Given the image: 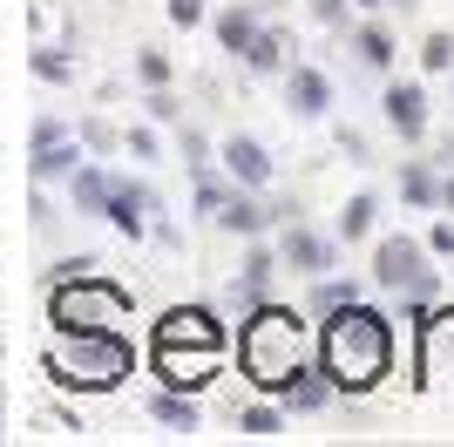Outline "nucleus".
Returning <instances> with one entry per match:
<instances>
[{
	"instance_id": "obj_30",
	"label": "nucleus",
	"mask_w": 454,
	"mask_h": 447,
	"mask_svg": "<svg viewBox=\"0 0 454 447\" xmlns=\"http://www.w3.org/2000/svg\"><path fill=\"white\" fill-rule=\"evenodd\" d=\"M204 14H210L204 0H170V20H176V27H197Z\"/></svg>"
},
{
	"instance_id": "obj_27",
	"label": "nucleus",
	"mask_w": 454,
	"mask_h": 447,
	"mask_svg": "<svg viewBox=\"0 0 454 447\" xmlns=\"http://www.w3.org/2000/svg\"><path fill=\"white\" fill-rule=\"evenodd\" d=\"M27 68H35L41 82H68V74H75L68 61H61V48H27Z\"/></svg>"
},
{
	"instance_id": "obj_9",
	"label": "nucleus",
	"mask_w": 454,
	"mask_h": 447,
	"mask_svg": "<svg viewBox=\"0 0 454 447\" xmlns=\"http://www.w3.org/2000/svg\"><path fill=\"white\" fill-rule=\"evenodd\" d=\"M380 115H387V129H394L400 143H420V136H427V89H420V82H387Z\"/></svg>"
},
{
	"instance_id": "obj_6",
	"label": "nucleus",
	"mask_w": 454,
	"mask_h": 447,
	"mask_svg": "<svg viewBox=\"0 0 454 447\" xmlns=\"http://www.w3.org/2000/svg\"><path fill=\"white\" fill-rule=\"evenodd\" d=\"M373 285L380 292H394L400 305H407V318H427L441 298V271H434V244L420 238H380L373 244Z\"/></svg>"
},
{
	"instance_id": "obj_18",
	"label": "nucleus",
	"mask_w": 454,
	"mask_h": 447,
	"mask_svg": "<svg viewBox=\"0 0 454 447\" xmlns=\"http://www.w3.org/2000/svg\"><path fill=\"white\" fill-rule=\"evenodd\" d=\"M109 197H115V176L102 163H82L75 169V204L89 210V217H109Z\"/></svg>"
},
{
	"instance_id": "obj_3",
	"label": "nucleus",
	"mask_w": 454,
	"mask_h": 447,
	"mask_svg": "<svg viewBox=\"0 0 454 447\" xmlns=\"http://www.w3.org/2000/svg\"><path fill=\"white\" fill-rule=\"evenodd\" d=\"M150 366H156L163 387L197 393L204 380H217V366H224V325H217L204 305H176V312H163L156 346H150Z\"/></svg>"
},
{
	"instance_id": "obj_1",
	"label": "nucleus",
	"mask_w": 454,
	"mask_h": 447,
	"mask_svg": "<svg viewBox=\"0 0 454 447\" xmlns=\"http://www.w3.org/2000/svg\"><path fill=\"white\" fill-rule=\"evenodd\" d=\"M319 366L333 372L340 393H373L394 366V325L373 312V305H346L319 325Z\"/></svg>"
},
{
	"instance_id": "obj_31",
	"label": "nucleus",
	"mask_w": 454,
	"mask_h": 447,
	"mask_svg": "<svg viewBox=\"0 0 454 447\" xmlns=\"http://www.w3.org/2000/svg\"><path fill=\"white\" fill-rule=\"evenodd\" d=\"M427 244H434V258H454V217H441L434 231H427Z\"/></svg>"
},
{
	"instance_id": "obj_16",
	"label": "nucleus",
	"mask_w": 454,
	"mask_h": 447,
	"mask_svg": "<svg viewBox=\"0 0 454 447\" xmlns=\"http://www.w3.org/2000/svg\"><path fill=\"white\" fill-rule=\"evenodd\" d=\"M217 224H224V231H238V238H258V231L271 224V210L258 204V197H251L245 184H238V190H231V204L217 210Z\"/></svg>"
},
{
	"instance_id": "obj_8",
	"label": "nucleus",
	"mask_w": 454,
	"mask_h": 447,
	"mask_svg": "<svg viewBox=\"0 0 454 447\" xmlns=\"http://www.w3.org/2000/svg\"><path fill=\"white\" fill-rule=\"evenodd\" d=\"M414 366H420V380H427V387H448V380H454V305H441V312L420 318Z\"/></svg>"
},
{
	"instance_id": "obj_23",
	"label": "nucleus",
	"mask_w": 454,
	"mask_h": 447,
	"mask_svg": "<svg viewBox=\"0 0 454 447\" xmlns=\"http://www.w3.org/2000/svg\"><path fill=\"white\" fill-rule=\"evenodd\" d=\"M285 413H292V407H285L278 393H271V400H258V407H238V427L265 441V434H278V427H285Z\"/></svg>"
},
{
	"instance_id": "obj_4",
	"label": "nucleus",
	"mask_w": 454,
	"mask_h": 447,
	"mask_svg": "<svg viewBox=\"0 0 454 447\" xmlns=\"http://www.w3.org/2000/svg\"><path fill=\"white\" fill-rule=\"evenodd\" d=\"M41 366L68 393H109L136 372V346H129V333H55Z\"/></svg>"
},
{
	"instance_id": "obj_7",
	"label": "nucleus",
	"mask_w": 454,
	"mask_h": 447,
	"mask_svg": "<svg viewBox=\"0 0 454 447\" xmlns=\"http://www.w3.org/2000/svg\"><path fill=\"white\" fill-rule=\"evenodd\" d=\"M75 169H82V143L61 129L55 115H41L35 129H27V176L48 184V176H75Z\"/></svg>"
},
{
	"instance_id": "obj_20",
	"label": "nucleus",
	"mask_w": 454,
	"mask_h": 447,
	"mask_svg": "<svg viewBox=\"0 0 454 447\" xmlns=\"http://www.w3.org/2000/svg\"><path fill=\"white\" fill-rule=\"evenodd\" d=\"M441 184H448V176H434L427 163H407V169H400V197H407L414 210H441Z\"/></svg>"
},
{
	"instance_id": "obj_22",
	"label": "nucleus",
	"mask_w": 454,
	"mask_h": 447,
	"mask_svg": "<svg viewBox=\"0 0 454 447\" xmlns=\"http://www.w3.org/2000/svg\"><path fill=\"white\" fill-rule=\"evenodd\" d=\"M346 305H360V285H353V278H319V285H312V312H319V318L346 312Z\"/></svg>"
},
{
	"instance_id": "obj_10",
	"label": "nucleus",
	"mask_w": 454,
	"mask_h": 447,
	"mask_svg": "<svg viewBox=\"0 0 454 447\" xmlns=\"http://www.w3.org/2000/svg\"><path fill=\"white\" fill-rule=\"evenodd\" d=\"M217 169H224L231 184H245V190L271 184V156H265V143H251V136H224V143H217Z\"/></svg>"
},
{
	"instance_id": "obj_13",
	"label": "nucleus",
	"mask_w": 454,
	"mask_h": 447,
	"mask_svg": "<svg viewBox=\"0 0 454 447\" xmlns=\"http://www.w3.org/2000/svg\"><path fill=\"white\" fill-rule=\"evenodd\" d=\"M150 420H156V427H170V434H197L204 407H197V393H184V387H163V393H150Z\"/></svg>"
},
{
	"instance_id": "obj_25",
	"label": "nucleus",
	"mask_w": 454,
	"mask_h": 447,
	"mask_svg": "<svg viewBox=\"0 0 454 447\" xmlns=\"http://www.w3.org/2000/svg\"><path fill=\"white\" fill-rule=\"evenodd\" d=\"M353 48H360L366 68H394V35H387V27H373V20H366L360 35H353Z\"/></svg>"
},
{
	"instance_id": "obj_35",
	"label": "nucleus",
	"mask_w": 454,
	"mask_h": 447,
	"mask_svg": "<svg viewBox=\"0 0 454 447\" xmlns=\"http://www.w3.org/2000/svg\"><path fill=\"white\" fill-rule=\"evenodd\" d=\"M387 7H394V0H387Z\"/></svg>"
},
{
	"instance_id": "obj_33",
	"label": "nucleus",
	"mask_w": 454,
	"mask_h": 447,
	"mask_svg": "<svg viewBox=\"0 0 454 447\" xmlns=\"http://www.w3.org/2000/svg\"><path fill=\"white\" fill-rule=\"evenodd\" d=\"M441 210H448V217H454V176H448V184H441Z\"/></svg>"
},
{
	"instance_id": "obj_14",
	"label": "nucleus",
	"mask_w": 454,
	"mask_h": 447,
	"mask_svg": "<svg viewBox=\"0 0 454 447\" xmlns=\"http://www.w3.org/2000/svg\"><path fill=\"white\" fill-rule=\"evenodd\" d=\"M333 393H340V387H333V372H325V366H299V372H292V387H285L278 400H285L292 413H319Z\"/></svg>"
},
{
	"instance_id": "obj_11",
	"label": "nucleus",
	"mask_w": 454,
	"mask_h": 447,
	"mask_svg": "<svg viewBox=\"0 0 454 447\" xmlns=\"http://www.w3.org/2000/svg\"><path fill=\"white\" fill-rule=\"evenodd\" d=\"M278 258L292 264V271L325 278V271H333V238H325V231H312V224H292V231L278 238Z\"/></svg>"
},
{
	"instance_id": "obj_26",
	"label": "nucleus",
	"mask_w": 454,
	"mask_h": 447,
	"mask_svg": "<svg viewBox=\"0 0 454 447\" xmlns=\"http://www.w3.org/2000/svg\"><path fill=\"white\" fill-rule=\"evenodd\" d=\"M136 74H143V89H170V55L163 48H136Z\"/></svg>"
},
{
	"instance_id": "obj_34",
	"label": "nucleus",
	"mask_w": 454,
	"mask_h": 447,
	"mask_svg": "<svg viewBox=\"0 0 454 447\" xmlns=\"http://www.w3.org/2000/svg\"><path fill=\"white\" fill-rule=\"evenodd\" d=\"M360 7H387V0H360Z\"/></svg>"
},
{
	"instance_id": "obj_12",
	"label": "nucleus",
	"mask_w": 454,
	"mask_h": 447,
	"mask_svg": "<svg viewBox=\"0 0 454 447\" xmlns=\"http://www.w3.org/2000/svg\"><path fill=\"white\" fill-rule=\"evenodd\" d=\"M156 217V197L143 184H129V176H115V197H109V224L122 231V238H143Z\"/></svg>"
},
{
	"instance_id": "obj_15",
	"label": "nucleus",
	"mask_w": 454,
	"mask_h": 447,
	"mask_svg": "<svg viewBox=\"0 0 454 447\" xmlns=\"http://www.w3.org/2000/svg\"><path fill=\"white\" fill-rule=\"evenodd\" d=\"M285 95H292V109H299V115H325V109H333V82H325V68H292V74H285Z\"/></svg>"
},
{
	"instance_id": "obj_5",
	"label": "nucleus",
	"mask_w": 454,
	"mask_h": 447,
	"mask_svg": "<svg viewBox=\"0 0 454 447\" xmlns=\"http://www.w3.org/2000/svg\"><path fill=\"white\" fill-rule=\"evenodd\" d=\"M48 318H55V333H122L129 325V292L89 264L75 278L48 285Z\"/></svg>"
},
{
	"instance_id": "obj_28",
	"label": "nucleus",
	"mask_w": 454,
	"mask_h": 447,
	"mask_svg": "<svg viewBox=\"0 0 454 447\" xmlns=\"http://www.w3.org/2000/svg\"><path fill=\"white\" fill-rule=\"evenodd\" d=\"M420 68L448 74L454 68V35H427V41H420Z\"/></svg>"
},
{
	"instance_id": "obj_17",
	"label": "nucleus",
	"mask_w": 454,
	"mask_h": 447,
	"mask_svg": "<svg viewBox=\"0 0 454 447\" xmlns=\"http://www.w3.org/2000/svg\"><path fill=\"white\" fill-rule=\"evenodd\" d=\"M231 298H238V305H265L271 298V251H251L245 258V271H238V278H231Z\"/></svg>"
},
{
	"instance_id": "obj_19",
	"label": "nucleus",
	"mask_w": 454,
	"mask_h": 447,
	"mask_svg": "<svg viewBox=\"0 0 454 447\" xmlns=\"http://www.w3.org/2000/svg\"><path fill=\"white\" fill-rule=\"evenodd\" d=\"M217 41H224L231 55H245L251 41H258V14H251L245 0H231V7H217Z\"/></svg>"
},
{
	"instance_id": "obj_21",
	"label": "nucleus",
	"mask_w": 454,
	"mask_h": 447,
	"mask_svg": "<svg viewBox=\"0 0 454 447\" xmlns=\"http://www.w3.org/2000/svg\"><path fill=\"white\" fill-rule=\"evenodd\" d=\"M373 217H380V197H373V190H360V197H346V210H340V238H346V244L373 238Z\"/></svg>"
},
{
	"instance_id": "obj_29",
	"label": "nucleus",
	"mask_w": 454,
	"mask_h": 447,
	"mask_svg": "<svg viewBox=\"0 0 454 447\" xmlns=\"http://www.w3.org/2000/svg\"><path fill=\"white\" fill-rule=\"evenodd\" d=\"M176 143H184V163H190V169H204V163H210V143H204L197 129H184Z\"/></svg>"
},
{
	"instance_id": "obj_24",
	"label": "nucleus",
	"mask_w": 454,
	"mask_h": 447,
	"mask_svg": "<svg viewBox=\"0 0 454 447\" xmlns=\"http://www.w3.org/2000/svg\"><path fill=\"white\" fill-rule=\"evenodd\" d=\"M245 68H251V74H278V68H285V35L258 27V41L245 48Z\"/></svg>"
},
{
	"instance_id": "obj_32",
	"label": "nucleus",
	"mask_w": 454,
	"mask_h": 447,
	"mask_svg": "<svg viewBox=\"0 0 454 447\" xmlns=\"http://www.w3.org/2000/svg\"><path fill=\"white\" fill-rule=\"evenodd\" d=\"M150 115H156V122H176V95L170 89H150Z\"/></svg>"
},
{
	"instance_id": "obj_2",
	"label": "nucleus",
	"mask_w": 454,
	"mask_h": 447,
	"mask_svg": "<svg viewBox=\"0 0 454 447\" xmlns=\"http://www.w3.org/2000/svg\"><path fill=\"white\" fill-rule=\"evenodd\" d=\"M238 366L258 393H285L292 387V372L312 366V339H305L299 312H285V305H251L245 312V333H238Z\"/></svg>"
}]
</instances>
